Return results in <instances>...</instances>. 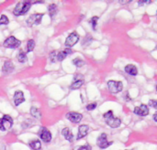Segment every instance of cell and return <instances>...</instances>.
<instances>
[{
	"mask_svg": "<svg viewBox=\"0 0 157 150\" xmlns=\"http://www.w3.org/2000/svg\"><path fill=\"white\" fill-rule=\"evenodd\" d=\"M154 120L155 122H157V113L154 114Z\"/></svg>",
	"mask_w": 157,
	"mask_h": 150,
	"instance_id": "836d02e7",
	"label": "cell"
},
{
	"mask_svg": "<svg viewBox=\"0 0 157 150\" xmlns=\"http://www.w3.org/2000/svg\"><path fill=\"white\" fill-rule=\"evenodd\" d=\"M149 105L154 107V109L157 110V100H150L149 101Z\"/></svg>",
	"mask_w": 157,
	"mask_h": 150,
	"instance_id": "4dcf8cb0",
	"label": "cell"
},
{
	"mask_svg": "<svg viewBox=\"0 0 157 150\" xmlns=\"http://www.w3.org/2000/svg\"><path fill=\"white\" fill-rule=\"evenodd\" d=\"M9 22L8 17H6L5 15H2L1 17H0V25H8Z\"/></svg>",
	"mask_w": 157,
	"mask_h": 150,
	"instance_id": "d4e9b609",
	"label": "cell"
},
{
	"mask_svg": "<svg viewBox=\"0 0 157 150\" xmlns=\"http://www.w3.org/2000/svg\"><path fill=\"white\" fill-rule=\"evenodd\" d=\"M88 36H89V35H87V36L85 37V39H84V41H83V45H84V46H88V45L90 44V42L92 41V37H91L89 39H88Z\"/></svg>",
	"mask_w": 157,
	"mask_h": 150,
	"instance_id": "f1b7e54d",
	"label": "cell"
},
{
	"mask_svg": "<svg viewBox=\"0 0 157 150\" xmlns=\"http://www.w3.org/2000/svg\"><path fill=\"white\" fill-rule=\"evenodd\" d=\"M39 136L42 138V140H43L44 142H50L52 140V134L49 131V130L46 127H42L39 132Z\"/></svg>",
	"mask_w": 157,
	"mask_h": 150,
	"instance_id": "9c48e42d",
	"label": "cell"
},
{
	"mask_svg": "<svg viewBox=\"0 0 157 150\" xmlns=\"http://www.w3.org/2000/svg\"><path fill=\"white\" fill-rule=\"evenodd\" d=\"M98 20V17H93V18L89 20V22L91 23V25H92V28H93L94 29H96V27H97Z\"/></svg>",
	"mask_w": 157,
	"mask_h": 150,
	"instance_id": "484cf974",
	"label": "cell"
},
{
	"mask_svg": "<svg viewBox=\"0 0 157 150\" xmlns=\"http://www.w3.org/2000/svg\"><path fill=\"white\" fill-rule=\"evenodd\" d=\"M48 10H49V14H50L51 18H54L55 15L57 14V6L55 4L50 5L48 7Z\"/></svg>",
	"mask_w": 157,
	"mask_h": 150,
	"instance_id": "ffe728a7",
	"label": "cell"
},
{
	"mask_svg": "<svg viewBox=\"0 0 157 150\" xmlns=\"http://www.w3.org/2000/svg\"><path fill=\"white\" fill-rule=\"evenodd\" d=\"M78 41H79V35L76 32H73L67 37L64 45H65V47H66V49H70V48H72L74 45L76 44L78 42Z\"/></svg>",
	"mask_w": 157,
	"mask_h": 150,
	"instance_id": "8992f818",
	"label": "cell"
},
{
	"mask_svg": "<svg viewBox=\"0 0 157 150\" xmlns=\"http://www.w3.org/2000/svg\"><path fill=\"white\" fill-rule=\"evenodd\" d=\"M130 2H131L130 0H129V1H121V0H120V1H119L120 4H128V3H130Z\"/></svg>",
	"mask_w": 157,
	"mask_h": 150,
	"instance_id": "d6a6232c",
	"label": "cell"
},
{
	"mask_svg": "<svg viewBox=\"0 0 157 150\" xmlns=\"http://www.w3.org/2000/svg\"><path fill=\"white\" fill-rule=\"evenodd\" d=\"M156 13H157V12H156Z\"/></svg>",
	"mask_w": 157,
	"mask_h": 150,
	"instance_id": "d590c367",
	"label": "cell"
},
{
	"mask_svg": "<svg viewBox=\"0 0 157 150\" xmlns=\"http://www.w3.org/2000/svg\"><path fill=\"white\" fill-rule=\"evenodd\" d=\"M112 144V142H109L108 141V136H107V134H101L100 136H98V140H97V145L100 147V148H102V149H105V148H107L109 147L110 145Z\"/></svg>",
	"mask_w": 157,
	"mask_h": 150,
	"instance_id": "52a82bcc",
	"label": "cell"
},
{
	"mask_svg": "<svg viewBox=\"0 0 157 150\" xmlns=\"http://www.w3.org/2000/svg\"><path fill=\"white\" fill-rule=\"evenodd\" d=\"M25 101V97L24 94L21 91H18L14 93V103L15 105H19L20 103H22Z\"/></svg>",
	"mask_w": 157,
	"mask_h": 150,
	"instance_id": "4fadbf2b",
	"label": "cell"
},
{
	"mask_svg": "<svg viewBox=\"0 0 157 150\" xmlns=\"http://www.w3.org/2000/svg\"><path fill=\"white\" fill-rule=\"evenodd\" d=\"M88 130H89V127L87 124H82V126H80L79 128H78V134H77V139H81L85 137V136L88 133Z\"/></svg>",
	"mask_w": 157,
	"mask_h": 150,
	"instance_id": "5bb4252c",
	"label": "cell"
},
{
	"mask_svg": "<svg viewBox=\"0 0 157 150\" xmlns=\"http://www.w3.org/2000/svg\"><path fill=\"white\" fill-rule=\"evenodd\" d=\"M84 84V79H83V76L81 74H76L74 76V82L73 83L71 84L70 88L72 90H75V89H79L81 86H82Z\"/></svg>",
	"mask_w": 157,
	"mask_h": 150,
	"instance_id": "30bf717a",
	"label": "cell"
},
{
	"mask_svg": "<svg viewBox=\"0 0 157 150\" xmlns=\"http://www.w3.org/2000/svg\"><path fill=\"white\" fill-rule=\"evenodd\" d=\"M30 7H31V3L29 1H21L17 4V6L15 7L13 14L15 16H21V15H25L29 10Z\"/></svg>",
	"mask_w": 157,
	"mask_h": 150,
	"instance_id": "6da1fadb",
	"label": "cell"
},
{
	"mask_svg": "<svg viewBox=\"0 0 157 150\" xmlns=\"http://www.w3.org/2000/svg\"><path fill=\"white\" fill-rule=\"evenodd\" d=\"M20 41H18V39H16L13 36H10L9 38H8L6 41H4V47L5 48H8V49H17L20 46Z\"/></svg>",
	"mask_w": 157,
	"mask_h": 150,
	"instance_id": "5b68a950",
	"label": "cell"
},
{
	"mask_svg": "<svg viewBox=\"0 0 157 150\" xmlns=\"http://www.w3.org/2000/svg\"><path fill=\"white\" fill-rule=\"evenodd\" d=\"M74 150H90V146L89 145H84V146H79L76 147Z\"/></svg>",
	"mask_w": 157,
	"mask_h": 150,
	"instance_id": "4316f807",
	"label": "cell"
},
{
	"mask_svg": "<svg viewBox=\"0 0 157 150\" xmlns=\"http://www.w3.org/2000/svg\"><path fill=\"white\" fill-rule=\"evenodd\" d=\"M43 17V14H33L27 19V24L29 26H33V25H39L42 22V18Z\"/></svg>",
	"mask_w": 157,
	"mask_h": 150,
	"instance_id": "ba28073f",
	"label": "cell"
},
{
	"mask_svg": "<svg viewBox=\"0 0 157 150\" xmlns=\"http://www.w3.org/2000/svg\"><path fill=\"white\" fill-rule=\"evenodd\" d=\"M13 124V119L9 116H4L0 118V130L1 131H7L10 129Z\"/></svg>",
	"mask_w": 157,
	"mask_h": 150,
	"instance_id": "3957f363",
	"label": "cell"
},
{
	"mask_svg": "<svg viewBox=\"0 0 157 150\" xmlns=\"http://www.w3.org/2000/svg\"><path fill=\"white\" fill-rule=\"evenodd\" d=\"M34 48H35V41L33 39H29V41L27 42V51L28 52L32 51Z\"/></svg>",
	"mask_w": 157,
	"mask_h": 150,
	"instance_id": "7402d4cb",
	"label": "cell"
},
{
	"mask_svg": "<svg viewBox=\"0 0 157 150\" xmlns=\"http://www.w3.org/2000/svg\"><path fill=\"white\" fill-rule=\"evenodd\" d=\"M104 118H105L106 123H107L109 126L112 128L119 127L121 124L120 119H119L118 117H115L112 111H109L106 114H104Z\"/></svg>",
	"mask_w": 157,
	"mask_h": 150,
	"instance_id": "7a4b0ae2",
	"label": "cell"
},
{
	"mask_svg": "<svg viewBox=\"0 0 157 150\" xmlns=\"http://www.w3.org/2000/svg\"><path fill=\"white\" fill-rule=\"evenodd\" d=\"M108 87L110 93H118L122 91L123 84L119 81H109L108 82Z\"/></svg>",
	"mask_w": 157,
	"mask_h": 150,
	"instance_id": "277c9868",
	"label": "cell"
},
{
	"mask_svg": "<svg viewBox=\"0 0 157 150\" xmlns=\"http://www.w3.org/2000/svg\"><path fill=\"white\" fill-rule=\"evenodd\" d=\"M156 91H157V85H156Z\"/></svg>",
	"mask_w": 157,
	"mask_h": 150,
	"instance_id": "e575fe53",
	"label": "cell"
},
{
	"mask_svg": "<svg viewBox=\"0 0 157 150\" xmlns=\"http://www.w3.org/2000/svg\"><path fill=\"white\" fill-rule=\"evenodd\" d=\"M96 107H97V103H91L87 105V109L88 111H92V110H94Z\"/></svg>",
	"mask_w": 157,
	"mask_h": 150,
	"instance_id": "f546056e",
	"label": "cell"
},
{
	"mask_svg": "<svg viewBox=\"0 0 157 150\" xmlns=\"http://www.w3.org/2000/svg\"><path fill=\"white\" fill-rule=\"evenodd\" d=\"M134 113L138 114L140 116H145L149 114V109L148 106L145 104H141L140 106H137L134 108Z\"/></svg>",
	"mask_w": 157,
	"mask_h": 150,
	"instance_id": "7c38bea8",
	"label": "cell"
},
{
	"mask_svg": "<svg viewBox=\"0 0 157 150\" xmlns=\"http://www.w3.org/2000/svg\"><path fill=\"white\" fill-rule=\"evenodd\" d=\"M62 134L63 136V137L66 139V140H68L69 142H72L73 141V138H74V136H73V134H72V132H71V130L69 129V128H63V131H62Z\"/></svg>",
	"mask_w": 157,
	"mask_h": 150,
	"instance_id": "ac0fdd59",
	"label": "cell"
},
{
	"mask_svg": "<svg viewBox=\"0 0 157 150\" xmlns=\"http://www.w3.org/2000/svg\"><path fill=\"white\" fill-rule=\"evenodd\" d=\"M18 61L21 63L26 62L28 61V57H27L26 53L23 52V51H19V53L18 55Z\"/></svg>",
	"mask_w": 157,
	"mask_h": 150,
	"instance_id": "44dd1931",
	"label": "cell"
},
{
	"mask_svg": "<svg viewBox=\"0 0 157 150\" xmlns=\"http://www.w3.org/2000/svg\"><path fill=\"white\" fill-rule=\"evenodd\" d=\"M66 118L69 120L70 122H72L74 124H77L79 123L83 118V116L79 113H75V112H71L66 114Z\"/></svg>",
	"mask_w": 157,
	"mask_h": 150,
	"instance_id": "8fae6325",
	"label": "cell"
},
{
	"mask_svg": "<svg viewBox=\"0 0 157 150\" xmlns=\"http://www.w3.org/2000/svg\"><path fill=\"white\" fill-rule=\"evenodd\" d=\"M151 2H152L151 0H139V1H138L140 6H141V5H144V4H149Z\"/></svg>",
	"mask_w": 157,
	"mask_h": 150,
	"instance_id": "1f68e13d",
	"label": "cell"
},
{
	"mask_svg": "<svg viewBox=\"0 0 157 150\" xmlns=\"http://www.w3.org/2000/svg\"><path fill=\"white\" fill-rule=\"evenodd\" d=\"M73 64L74 65V66L80 68V67H82V66H84V65H85V61H83V59H81L79 58H76V59H74V61H73Z\"/></svg>",
	"mask_w": 157,
	"mask_h": 150,
	"instance_id": "cb8c5ba5",
	"label": "cell"
},
{
	"mask_svg": "<svg viewBox=\"0 0 157 150\" xmlns=\"http://www.w3.org/2000/svg\"><path fill=\"white\" fill-rule=\"evenodd\" d=\"M125 72L129 73L130 75H131V76H135V75H137V73H138V70L136 68L135 65L129 64L125 67Z\"/></svg>",
	"mask_w": 157,
	"mask_h": 150,
	"instance_id": "e0dca14e",
	"label": "cell"
},
{
	"mask_svg": "<svg viewBox=\"0 0 157 150\" xmlns=\"http://www.w3.org/2000/svg\"><path fill=\"white\" fill-rule=\"evenodd\" d=\"M30 114H31V116H34L35 118H40V110L37 109V108H35V107H32L31 109H30Z\"/></svg>",
	"mask_w": 157,
	"mask_h": 150,
	"instance_id": "603a6c76",
	"label": "cell"
},
{
	"mask_svg": "<svg viewBox=\"0 0 157 150\" xmlns=\"http://www.w3.org/2000/svg\"><path fill=\"white\" fill-rule=\"evenodd\" d=\"M2 71H3L4 73H6V74L12 72L14 71V64L10 61H7L3 65Z\"/></svg>",
	"mask_w": 157,
	"mask_h": 150,
	"instance_id": "2e32d148",
	"label": "cell"
},
{
	"mask_svg": "<svg viewBox=\"0 0 157 150\" xmlns=\"http://www.w3.org/2000/svg\"><path fill=\"white\" fill-rule=\"evenodd\" d=\"M29 145L33 150H40V148H42V144L39 140H32V141L29 142Z\"/></svg>",
	"mask_w": 157,
	"mask_h": 150,
	"instance_id": "d6986e66",
	"label": "cell"
},
{
	"mask_svg": "<svg viewBox=\"0 0 157 150\" xmlns=\"http://www.w3.org/2000/svg\"><path fill=\"white\" fill-rule=\"evenodd\" d=\"M72 53V49H64V51H62L60 52H57V58H56V61H62L63 59L66 58L69 54Z\"/></svg>",
	"mask_w": 157,
	"mask_h": 150,
	"instance_id": "9a60e30c",
	"label": "cell"
},
{
	"mask_svg": "<svg viewBox=\"0 0 157 150\" xmlns=\"http://www.w3.org/2000/svg\"><path fill=\"white\" fill-rule=\"evenodd\" d=\"M57 52H58V51H53L52 53H51V55H50V58H51V61L54 62L55 61H56V58H57Z\"/></svg>",
	"mask_w": 157,
	"mask_h": 150,
	"instance_id": "83f0119b",
	"label": "cell"
}]
</instances>
